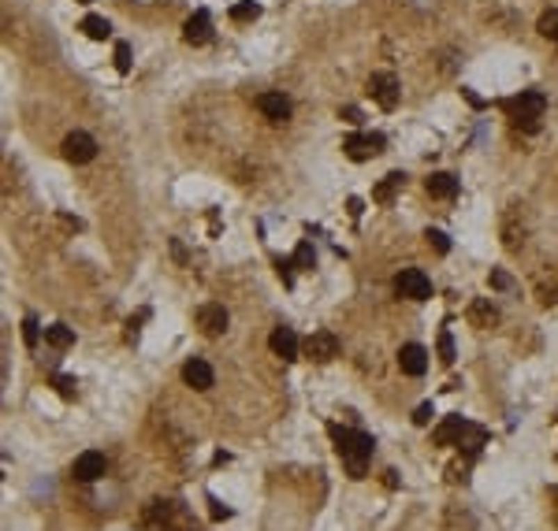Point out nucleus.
I'll use <instances>...</instances> for the list:
<instances>
[{
	"mask_svg": "<svg viewBox=\"0 0 558 531\" xmlns=\"http://www.w3.org/2000/svg\"><path fill=\"white\" fill-rule=\"evenodd\" d=\"M182 38H186L190 45H205V41L212 38V15L205 12V8L186 19V26H182Z\"/></svg>",
	"mask_w": 558,
	"mask_h": 531,
	"instance_id": "9b49d317",
	"label": "nucleus"
},
{
	"mask_svg": "<svg viewBox=\"0 0 558 531\" xmlns=\"http://www.w3.org/2000/svg\"><path fill=\"white\" fill-rule=\"evenodd\" d=\"M104 472H109V461H104V453H97V450L79 453L74 464H71V475H74L79 483H93V480H101Z\"/></svg>",
	"mask_w": 558,
	"mask_h": 531,
	"instance_id": "20e7f679",
	"label": "nucleus"
},
{
	"mask_svg": "<svg viewBox=\"0 0 558 531\" xmlns=\"http://www.w3.org/2000/svg\"><path fill=\"white\" fill-rule=\"evenodd\" d=\"M461 93H465V101H469V104H473V108H484V101H480V97H477L473 90H461Z\"/></svg>",
	"mask_w": 558,
	"mask_h": 531,
	"instance_id": "f704fd0d",
	"label": "nucleus"
},
{
	"mask_svg": "<svg viewBox=\"0 0 558 531\" xmlns=\"http://www.w3.org/2000/svg\"><path fill=\"white\" fill-rule=\"evenodd\" d=\"M182 379H186V386H194V390H209L216 375H212L209 361H201V357H190V361L182 364Z\"/></svg>",
	"mask_w": 558,
	"mask_h": 531,
	"instance_id": "f8f14e48",
	"label": "nucleus"
},
{
	"mask_svg": "<svg viewBox=\"0 0 558 531\" xmlns=\"http://www.w3.org/2000/svg\"><path fill=\"white\" fill-rule=\"evenodd\" d=\"M331 442H335L342 464L350 468V480H365V468H369V457H372V435H365V431H353V427H339L331 424Z\"/></svg>",
	"mask_w": 558,
	"mask_h": 531,
	"instance_id": "f257e3e1",
	"label": "nucleus"
},
{
	"mask_svg": "<svg viewBox=\"0 0 558 531\" xmlns=\"http://www.w3.org/2000/svg\"><path fill=\"white\" fill-rule=\"evenodd\" d=\"M432 416H436L432 402H424V405H417V413H413V424H417V427H424V424H432Z\"/></svg>",
	"mask_w": 558,
	"mask_h": 531,
	"instance_id": "cd10ccee",
	"label": "nucleus"
},
{
	"mask_svg": "<svg viewBox=\"0 0 558 531\" xmlns=\"http://www.w3.org/2000/svg\"><path fill=\"white\" fill-rule=\"evenodd\" d=\"M383 134H350L346 142H342V149H346V156L350 160H369V156H376V153H383Z\"/></svg>",
	"mask_w": 558,
	"mask_h": 531,
	"instance_id": "423d86ee",
	"label": "nucleus"
},
{
	"mask_svg": "<svg viewBox=\"0 0 558 531\" xmlns=\"http://www.w3.org/2000/svg\"><path fill=\"white\" fill-rule=\"evenodd\" d=\"M45 342L52 345V350H67V345H74V331L67 327V323H49Z\"/></svg>",
	"mask_w": 558,
	"mask_h": 531,
	"instance_id": "a211bd4d",
	"label": "nucleus"
},
{
	"mask_svg": "<svg viewBox=\"0 0 558 531\" xmlns=\"http://www.w3.org/2000/svg\"><path fill=\"white\" fill-rule=\"evenodd\" d=\"M52 386H56L63 398H74V379L71 375H56V379H52Z\"/></svg>",
	"mask_w": 558,
	"mask_h": 531,
	"instance_id": "c756f323",
	"label": "nucleus"
},
{
	"mask_svg": "<svg viewBox=\"0 0 558 531\" xmlns=\"http://www.w3.org/2000/svg\"><path fill=\"white\" fill-rule=\"evenodd\" d=\"M369 93L376 97V104L380 108H391L399 104V79H394V74H388V71H380V74H372L369 79Z\"/></svg>",
	"mask_w": 558,
	"mask_h": 531,
	"instance_id": "0eeeda50",
	"label": "nucleus"
},
{
	"mask_svg": "<svg viewBox=\"0 0 558 531\" xmlns=\"http://www.w3.org/2000/svg\"><path fill=\"white\" fill-rule=\"evenodd\" d=\"M469 320H473L477 327H491V323L499 320V312H495V305H491V301H477V305L469 309Z\"/></svg>",
	"mask_w": 558,
	"mask_h": 531,
	"instance_id": "aec40b11",
	"label": "nucleus"
},
{
	"mask_svg": "<svg viewBox=\"0 0 558 531\" xmlns=\"http://www.w3.org/2000/svg\"><path fill=\"white\" fill-rule=\"evenodd\" d=\"M276 272L287 286H294V260H276Z\"/></svg>",
	"mask_w": 558,
	"mask_h": 531,
	"instance_id": "c85d7f7f",
	"label": "nucleus"
},
{
	"mask_svg": "<svg viewBox=\"0 0 558 531\" xmlns=\"http://www.w3.org/2000/svg\"><path fill=\"white\" fill-rule=\"evenodd\" d=\"M502 108L513 115V123H518L521 130H529V134H532V130H540V115L547 108V97L540 90H525V93L513 97V101H507Z\"/></svg>",
	"mask_w": 558,
	"mask_h": 531,
	"instance_id": "f03ea898",
	"label": "nucleus"
},
{
	"mask_svg": "<svg viewBox=\"0 0 558 531\" xmlns=\"http://www.w3.org/2000/svg\"><path fill=\"white\" fill-rule=\"evenodd\" d=\"M268 345H272V353L283 357V361H298V350H302V345H298V334L291 327H276Z\"/></svg>",
	"mask_w": 558,
	"mask_h": 531,
	"instance_id": "ddd939ff",
	"label": "nucleus"
},
{
	"mask_svg": "<svg viewBox=\"0 0 558 531\" xmlns=\"http://www.w3.org/2000/svg\"><path fill=\"white\" fill-rule=\"evenodd\" d=\"M23 338H26V345H30V350L38 345L41 331H38V320H34V316H26V320H23Z\"/></svg>",
	"mask_w": 558,
	"mask_h": 531,
	"instance_id": "bb28decb",
	"label": "nucleus"
},
{
	"mask_svg": "<svg viewBox=\"0 0 558 531\" xmlns=\"http://www.w3.org/2000/svg\"><path fill=\"white\" fill-rule=\"evenodd\" d=\"M346 209H350V215H353V220H358V215L365 212V204H361V197H350V201H346Z\"/></svg>",
	"mask_w": 558,
	"mask_h": 531,
	"instance_id": "72a5a7b5",
	"label": "nucleus"
},
{
	"mask_svg": "<svg viewBox=\"0 0 558 531\" xmlns=\"http://www.w3.org/2000/svg\"><path fill=\"white\" fill-rule=\"evenodd\" d=\"M469 420L465 416H447L443 424L436 427V442L439 446H458V439H461V431H465Z\"/></svg>",
	"mask_w": 558,
	"mask_h": 531,
	"instance_id": "dca6fc26",
	"label": "nucleus"
},
{
	"mask_svg": "<svg viewBox=\"0 0 558 531\" xmlns=\"http://www.w3.org/2000/svg\"><path fill=\"white\" fill-rule=\"evenodd\" d=\"M79 30L90 41H104V38H112V23L109 19H101V15H86L82 23H79Z\"/></svg>",
	"mask_w": 558,
	"mask_h": 531,
	"instance_id": "f3484780",
	"label": "nucleus"
},
{
	"mask_svg": "<svg viewBox=\"0 0 558 531\" xmlns=\"http://www.w3.org/2000/svg\"><path fill=\"white\" fill-rule=\"evenodd\" d=\"M424 190L432 193V197H454V193H458V179L450 175V171H432L428 182H424Z\"/></svg>",
	"mask_w": 558,
	"mask_h": 531,
	"instance_id": "2eb2a0df",
	"label": "nucleus"
},
{
	"mask_svg": "<svg viewBox=\"0 0 558 531\" xmlns=\"http://www.w3.org/2000/svg\"><path fill=\"white\" fill-rule=\"evenodd\" d=\"M209 505H212V516H216V520H228V516H231V509L223 505L220 498H209Z\"/></svg>",
	"mask_w": 558,
	"mask_h": 531,
	"instance_id": "473e14b6",
	"label": "nucleus"
},
{
	"mask_svg": "<svg viewBox=\"0 0 558 531\" xmlns=\"http://www.w3.org/2000/svg\"><path fill=\"white\" fill-rule=\"evenodd\" d=\"M305 353L313 357V361L328 364V361H335V357H339V338L331 331H313V334H309V342H305Z\"/></svg>",
	"mask_w": 558,
	"mask_h": 531,
	"instance_id": "6e6552de",
	"label": "nucleus"
},
{
	"mask_svg": "<svg viewBox=\"0 0 558 531\" xmlns=\"http://www.w3.org/2000/svg\"><path fill=\"white\" fill-rule=\"evenodd\" d=\"M402 182H406V175H402V171H391V175L383 179V182H380L376 190H372V201H380V204H383V201H391L394 193L402 190Z\"/></svg>",
	"mask_w": 558,
	"mask_h": 531,
	"instance_id": "6ab92c4d",
	"label": "nucleus"
},
{
	"mask_svg": "<svg viewBox=\"0 0 558 531\" xmlns=\"http://www.w3.org/2000/svg\"><path fill=\"white\" fill-rule=\"evenodd\" d=\"M93 156H97V142H93L86 130H74V134L63 138V160H71V164H90Z\"/></svg>",
	"mask_w": 558,
	"mask_h": 531,
	"instance_id": "39448f33",
	"label": "nucleus"
},
{
	"mask_svg": "<svg viewBox=\"0 0 558 531\" xmlns=\"http://www.w3.org/2000/svg\"><path fill=\"white\" fill-rule=\"evenodd\" d=\"M257 108L272 119V123H283V119H291V101H287L283 93H261L257 97Z\"/></svg>",
	"mask_w": 558,
	"mask_h": 531,
	"instance_id": "4468645a",
	"label": "nucleus"
},
{
	"mask_svg": "<svg viewBox=\"0 0 558 531\" xmlns=\"http://www.w3.org/2000/svg\"><path fill=\"white\" fill-rule=\"evenodd\" d=\"M399 368L406 375H424L428 372V350L424 345H417V342H406L402 350H399Z\"/></svg>",
	"mask_w": 558,
	"mask_h": 531,
	"instance_id": "1a4fd4ad",
	"label": "nucleus"
},
{
	"mask_svg": "<svg viewBox=\"0 0 558 531\" xmlns=\"http://www.w3.org/2000/svg\"><path fill=\"white\" fill-rule=\"evenodd\" d=\"M198 327L209 334V338H216V334L228 331V309L223 305H201L198 309Z\"/></svg>",
	"mask_w": 558,
	"mask_h": 531,
	"instance_id": "9d476101",
	"label": "nucleus"
},
{
	"mask_svg": "<svg viewBox=\"0 0 558 531\" xmlns=\"http://www.w3.org/2000/svg\"><path fill=\"white\" fill-rule=\"evenodd\" d=\"M540 34L551 38V41H558V8H551V12L540 15Z\"/></svg>",
	"mask_w": 558,
	"mask_h": 531,
	"instance_id": "5701e85b",
	"label": "nucleus"
},
{
	"mask_svg": "<svg viewBox=\"0 0 558 531\" xmlns=\"http://www.w3.org/2000/svg\"><path fill=\"white\" fill-rule=\"evenodd\" d=\"M115 71H120V74L131 71V45H127V41L115 45Z\"/></svg>",
	"mask_w": 558,
	"mask_h": 531,
	"instance_id": "a878e982",
	"label": "nucleus"
},
{
	"mask_svg": "<svg viewBox=\"0 0 558 531\" xmlns=\"http://www.w3.org/2000/svg\"><path fill=\"white\" fill-rule=\"evenodd\" d=\"M424 238H428V245H432L436 253H450V238H447L443 231H436V227H428V231H424Z\"/></svg>",
	"mask_w": 558,
	"mask_h": 531,
	"instance_id": "b1692460",
	"label": "nucleus"
},
{
	"mask_svg": "<svg viewBox=\"0 0 558 531\" xmlns=\"http://www.w3.org/2000/svg\"><path fill=\"white\" fill-rule=\"evenodd\" d=\"M491 286H495V290H510L513 279H510L507 272H491Z\"/></svg>",
	"mask_w": 558,
	"mask_h": 531,
	"instance_id": "7c9ffc66",
	"label": "nucleus"
},
{
	"mask_svg": "<svg viewBox=\"0 0 558 531\" xmlns=\"http://www.w3.org/2000/svg\"><path fill=\"white\" fill-rule=\"evenodd\" d=\"M339 119H346V123H353V126H358V123H361V108L346 104V108H342V112H339Z\"/></svg>",
	"mask_w": 558,
	"mask_h": 531,
	"instance_id": "2f4dec72",
	"label": "nucleus"
},
{
	"mask_svg": "<svg viewBox=\"0 0 558 531\" xmlns=\"http://www.w3.org/2000/svg\"><path fill=\"white\" fill-rule=\"evenodd\" d=\"M394 290L410 301H428L432 297V279H428L421 268H402L399 279H394Z\"/></svg>",
	"mask_w": 558,
	"mask_h": 531,
	"instance_id": "7ed1b4c3",
	"label": "nucleus"
},
{
	"mask_svg": "<svg viewBox=\"0 0 558 531\" xmlns=\"http://www.w3.org/2000/svg\"><path fill=\"white\" fill-rule=\"evenodd\" d=\"M439 361L454 364V338H450V331H439Z\"/></svg>",
	"mask_w": 558,
	"mask_h": 531,
	"instance_id": "393cba45",
	"label": "nucleus"
},
{
	"mask_svg": "<svg viewBox=\"0 0 558 531\" xmlns=\"http://www.w3.org/2000/svg\"><path fill=\"white\" fill-rule=\"evenodd\" d=\"M313 264H317V253H313V245L302 242L294 249V268H302V272H313Z\"/></svg>",
	"mask_w": 558,
	"mask_h": 531,
	"instance_id": "4be33fe9",
	"label": "nucleus"
},
{
	"mask_svg": "<svg viewBox=\"0 0 558 531\" xmlns=\"http://www.w3.org/2000/svg\"><path fill=\"white\" fill-rule=\"evenodd\" d=\"M257 15H261V4H257V0H239V4L231 8L234 23H250V19H257Z\"/></svg>",
	"mask_w": 558,
	"mask_h": 531,
	"instance_id": "412c9836",
	"label": "nucleus"
}]
</instances>
